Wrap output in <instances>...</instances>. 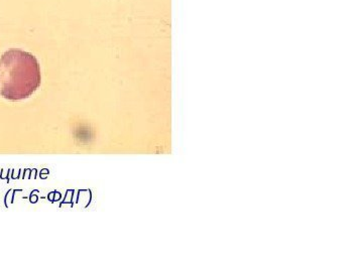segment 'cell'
<instances>
[{
  "label": "cell",
  "mask_w": 363,
  "mask_h": 272,
  "mask_svg": "<svg viewBox=\"0 0 363 272\" xmlns=\"http://www.w3.org/2000/svg\"><path fill=\"white\" fill-rule=\"evenodd\" d=\"M40 84L39 61L33 54L9 50L0 57V96L21 101L35 94Z\"/></svg>",
  "instance_id": "obj_1"
}]
</instances>
